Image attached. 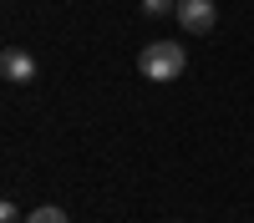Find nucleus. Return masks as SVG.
<instances>
[{"mask_svg": "<svg viewBox=\"0 0 254 223\" xmlns=\"http://www.w3.org/2000/svg\"><path fill=\"white\" fill-rule=\"evenodd\" d=\"M0 76H5V81H31L36 76V56L20 51V46H10L5 56H0Z\"/></svg>", "mask_w": 254, "mask_h": 223, "instance_id": "nucleus-3", "label": "nucleus"}, {"mask_svg": "<svg viewBox=\"0 0 254 223\" xmlns=\"http://www.w3.org/2000/svg\"><path fill=\"white\" fill-rule=\"evenodd\" d=\"M0 223H26V218H20V208H15V203L5 198V203H0Z\"/></svg>", "mask_w": 254, "mask_h": 223, "instance_id": "nucleus-6", "label": "nucleus"}, {"mask_svg": "<svg viewBox=\"0 0 254 223\" xmlns=\"http://www.w3.org/2000/svg\"><path fill=\"white\" fill-rule=\"evenodd\" d=\"M26 223H71L61 208H36V213H26Z\"/></svg>", "mask_w": 254, "mask_h": 223, "instance_id": "nucleus-4", "label": "nucleus"}, {"mask_svg": "<svg viewBox=\"0 0 254 223\" xmlns=\"http://www.w3.org/2000/svg\"><path fill=\"white\" fill-rule=\"evenodd\" d=\"M142 15H178V0H142Z\"/></svg>", "mask_w": 254, "mask_h": 223, "instance_id": "nucleus-5", "label": "nucleus"}, {"mask_svg": "<svg viewBox=\"0 0 254 223\" xmlns=\"http://www.w3.org/2000/svg\"><path fill=\"white\" fill-rule=\"evenodd\" d=\"M183 66H188V51L178 46V41H153V46L137 51V71L147 81H178Z\"/></svg>", "mask_w": 254, "mask_h": 223, "instance_id": "nucleus-1", "label": "nucleus"}, {"mask_svg": "<svg viewBox=\"0 0 254 223\" xmlns=\"http://www.w3.org/2000/svg\"><path fill=\"white\" fill-rule=\"evenodd\" d=\"M214 20H219V5H214V0H178V26H183L188 36L214 31Z\"/></svg>", "mask_w": 254, "mask_h": 223, "instance_id": "nucleus-2", "label": "nucleus"}]
</instances>
